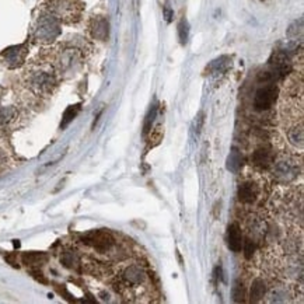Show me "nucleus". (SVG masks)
<instances>
[{
  "mask_svg": "<svg viewBox=\"0 0 304 304\" xmlns=\"http://www.w3.org/2000/svg\"><path fill=\"white\" fill-rule=\"evenodd\" d=\"M35 38L41 42H52L61 34V25L56 17L44 14L38 18L35 25Z\"/></svg>",
  "mask_w": 304,
  "mask_h": 304,
  "instance_id": "f257e3e1",
  "label": "nucleus"
},
{
  "mask_svg": "<svg viewBox=\"0 0 304 304\" xmlns=\"http://www.w3.org/2000/svg\"><path fill=\"white\" fill-rule=\"evenodd\" d=\"M81 242L91 247L94 250H97L98 252H105L114 247L115 238L107 230H95V231L84 234L81 237Z\"/></svg>",
  "mask_w": 304,
  "mask_h": 304,
  "instance_id": "f03ea898",
  "label": "nucleus"
},
{
  "mask_svg": "<svg viewBox=\"0 0 304 304\" xmlns=\"http://www.w3.org/2000/svg\"><path fill=\"white\" fill-rule=\"evenodd\" d=\"M28 86L32 91L38 94L52 93L56 86V78L51 72L35 71L28 76Z\"/></svg>",
  "mask_w": 304,
  "mask_h": 304,
  "instance_id": "7ed1b4c3",
  "label": "nucleus"
},
{
  "mask_svg": "<svg viewBox=\"0 0 304 304\" xmlns=\"http://www.w3.org/2000/svg\"><path fill=\"white\" fill-rule=\"evenodd\" d=\"M278 97V87L273 84H268L261 87L255 93L254 97V108L257 111H266L273 105V102Z\"/></svg>",
  "mask_w": 304,
  "mask_h": 304,
  "instance_id": "20e7f679",
  "label": "nucleus"
},
{
  "mask_svg": "<svg viewBox=\"0 0 304 304\" xmlns=\"http://www.w3.org/2000/svg\"><path fill=\"white\" fill-rule=\"evenodd\" d=\"M273 175L276 178L282 181V182H289L293 178H296L297 175V165L295 161L289 160V158H279L278 161L273 160Z\"/></svg>",
  "mask_w": 304,
  "mask_h": 304,
  "instance_id": "39448f33",
  "label": "nucleus"
},
{
  "mask_svg": "<svg viewBox=\"0 0 304 304\" xmlns=\"http://www.w3.org/2000/svg\"><path fill=\"white\" fill-rule=\"evenodd\" d=\"M121 281L124 288H139L146 283V272L139 265H131L121 273Z\"/></svg>",
  "mask_w": 304,
  "mask_h": 304,
  "instance_id": "423d86ee",
  "label": "nucleus"
},
{
  "mask_svg": "<svg viewBox=\"0 0 304 304\" xmlns=\"http://www.w3.org/2000/svg\"><path fill=\"white\" fill-rule=\"evenodd\" d=\"M259 185L255 181H244L238 187V201L245 205H252L259 198Z\"/></svg>",
  "mask_w": 304,
  "mask_h": 304,
  "instance_id": "0eeeda50",
  "label": "nucleus"
},
{
  "mask_svg": "<svg viewBox=\"0 0 304 304\" xmlns=\"http://www.w3.org/2000/svg\"><path fill=\"white\" fill-rule=\"evenodd\" d=\"M25 54H27L25 45H17V47L7 48L1 54V58H3V61H4V63L7 65L8 68L13 69V68H18L24 62Z\"/></svg>",
  "mask_w": 304,
  "mask_h": 304,
  "instance_id": "6e6552de",
  "label": "nucleus"
},
{
  "mask_svg": "<svg viewBox=\"0 0 304 304\" xmlns=\"http://www.w3.org/2000/svg\"><path fill=\"white\" fill-rule=\"evenodd\" d=\"M273 153L272 149L268 146H261L258 148L254 154H252V163L259 168H269L273 163Z\"/></svg>",
  "mask_w": 304,
  "mask_h": 304,
  "instance_id": "1a4fd4ad",
  "label": "nucleus"
},
{
  "mask_svg": "<svg viewBox=\"0 0 304 304\" xmlns=\"http://www.w3.org/2000/svg\"><path fill=\"white\" fill-rule=\"evenodd\" d=\"M227 244L228 248L234 252H240L242 248V233L238 223H233L228 226L227 231Z\"/></svg>",
  "mask_w": 304,
  "mask_h": 304,
  "instance_id": "9d476101",
  "label": "nucleus"
},
{
  "mask_svg": "<svg viewBox=\"0 0 304 304\" xmlns=\"http://www.w3.org/2000/svg\"><path fill=\"white\" fill-rule=\"evenodd\" d=\"M90 31L95 39H100V41L107 39L108 38V21L104 17H95L91 21Z\"/></svg>",
  "mask_w": 304,
  "mask_h": 304,
  "instance_id": "9b49d317",
  "label": "nucleus"
},
{
  "mask_svg": "<svg viewBox=\"0 0 304 304\" xmlns=\"http://www.w3.org/2000/svg\"><path fill=\"white\" fill-rule=\"evenodd\" d=\"M78 65V54L75 49L65 51L59 58V68L62 72H71Z\"/></svg>",
  "mask_w": 304,
  "mask_h": 304,
  "instance_id": "f8f14e48",
  "label": "nucleus"
},
{
  "mask_svg": "<svg viewBox=\"0 0 304 304\" xmlns=\"http://www.w3.org/2000/svg\"><path fill=\"white\" fill-rule=\"evenodd\" d=\"M266 293V285L264 279L257 278L255 281L252 282V286H251V302L258 303V302H262Z\"/></svg>",
  "mask_w": 304,
  "mask_h": 304,
  "instance_id": "ddd939ff",
  "label": "nucleus"
},
{
  "mask_svg": "<svg viewBox=\"0 0 304 304\" xmlns=\"http://www.w3.org/2000/svg\"><path fill=\"white\" fill-rule=\"evenodd\" d=\"M61 262H62L63 266L73 269V271H77L80 268V258L75 251L72 250L63 251L62 255H61Z\"/></svg>",
  "mask_w": 304,
  "mask_h": 304,
  "instance_id": "4468645a",
  "label": "nucleus"
},
{
  "mask_svg": "<svg viewBox=\"0 0 304 304\" xmlns=\"http://www.w3.org/2000/svg\"><path fill=\"white\" fill-rule=\"evenodd\" d=\"M48 261L45 252H25L23 254V262L28 266H39Z\"/></svg>",
  "mask_w": 304,
  "mask_h": 304,
  "instance_id": "2eb2a0df",
  "label": "nucleus"
},
{
  "mask_svg": "<svg viewBox=\"0 0 304 304\" xmlns=\"http://www.w3.org/2000/svg\"><path fill=\"white\" fill-rule=\"evenodd\" d=\"M230 65H231V61H230L228 56H220L218 59L212 61L206 69H208V72H211V73H223V72H226L230 68Z\"/></svg>",
  "mask_w": 304,
  "mask_h": 304,
  "instance_id": "dca6fc26",
  "label": "nucleus"
},
{
  "mask_svg": "<svg viewBox=\"0 0 304 304\" xmlns=\"http://www.w3.org/2000/svg\"><path fill=\"white\" fill-rule=\"evenodd\" d=\"M80 109H81V105H80V104H76V105H71L69 108H66L65 114H63L62 124H61V129H65L66 126L71 124L72 121H73V119L76 118V115H77Z\"/></svg>",
  "mask_w": 304,
  "mask_h": 304,
  "instance_id": "f3484780",
  "label": "nucleus"
},
{
  "mask_svg": "<svg viewBox=\"0 0 304 304\" xmlns=\"http://www.w3.org/2000/svg\"><path fill=\"white\" fill-rule=\"evenodd\" d=\"M188 35H189V24H188L187 20H181L178 24V37H179V42L182 45H185L188 41Z\"/></svg>",
  "mask_w": 304,
  "mask_h": 304,
  "instance_id": "a211bd4d",
  "label": "nucleus"
},
{
  "mask_svg": "<svg viewBox=\"0 0 304 304\" xmlns=\"http://www.w3.org/2000/svg\"><path fill=\"white\" fill-rule=\"evenodd\" d=\"M303 34V18H300L299 21H295L289 27L288 30V37L289 38H297V37H302Z\"/></svg>",
  "mask_w": 304,
  "mask_h": 304,
  "instance_id": "6ab92c4d",
  "label": "nucleus"
},
{
  "mask_svg": "<svg viewBox=\"0 0 304 304\" xmlns=\"http://www.w3.org/2000/svg\"><path fill=\"white\" fill-rule=\"evenodd\" d=\"M241 157H240V154H238V152L234 149L233 152H231V154H230V157H228V163H227V168L228 170H231V171H237L238 168H240V165H241Z\"/></svg>",
  "mask_w": 304,
  "mask_h": 304,
  "instance_id": "aec40b11",
  "label": "nucleus"
},
{
  "mask_svg": "<svg viewBox=\"0 0 304 304\" xmlns=\"http://www.w3.org/2000/svg\"><path fill=\"white\" fill-rule=\"evenodd\" d=\"M16 115V109L7 107V108H0V125L7 124L8 121H11Z\"/></svg>",
  "mask_w": 304,
  "mask_h": 304,
  "instance_id": "412c9836",
  "label": "nucleus"
},
{
  "mask_svg": "<svg viewBox=\"0 0 304 304\" xmlns=\"http://www.w3.org/2000/svg\"><path fill=\"white\" fill-rule=\"evenodd\" d=\"M244 296H245V292H244V286L240 282H235L233 286V297L234 302H244Z\"/></svg>",
  "mask_w": 304,
  "mask_h": 304,
  "instance_id": "4be33fe9",
  "label": "nucleus"
},
{
  "mask_svg": "<svg viewBox=\"0 0 304 304\" xmlns=\"http://www.w3.org/2000/svg\"><path fill=\"white\" fill-rule=\"evenodd\" d=\"M156 114L157 105H153L152 109H150V112H149L148 118H146V122H145V133H148L149 131L152 129V124H153V121H154V118H156Z\"/></svg>",
  "mask_w": 304,
  "mask_h": 304,
  "instance_id": "5701e85b",
  "label": "nucleus"
},
{
  "mask_svg": "<svg viewBox=\"0 0 304 304\" xmlns=\"http://www.w3.org/2000/svg\"><path fill=\"white\" fill-rule=\"evenodd\" d=\"M254 251H255V245H254V241H251V240H247V241H245V257H247V258L252 257Z\"/></svg>",
  "mask_w": 304,
  "mask_h": 304,
  "instance_id": "b1692460",
  "label": "nucleus"
},
{
  "mask_svg": "<svg viewBox=\"0 0 304 304\" xmlns=\"http://www.w3.org/2000/svg\"><path fill=\"white\" fill-rule=\"evenodd\" d=\"M172 10L170 7H164V17H165V21L167 23H170L171 21V18H172Z\"/></svg>",
  "mask_w": 304,
  "mask_h": 304,
  "instance_id": "393cba45",
  "label": "nucleus"
},
{
  "mask_svg": "<svg viewBox=\"0 0 304 304\" xmlns=\"http://www.w3.org/2000/svg\"><path fill=\"white\" fill-rule=\"evenodd\" d=\"M0 94H1V90H0Z\"/></svg>",
  "mask_w": 304,
  "mask_h": 304,
  "instance_id": "a878e982",
  "label": "nucleus"
}]
</instances>
